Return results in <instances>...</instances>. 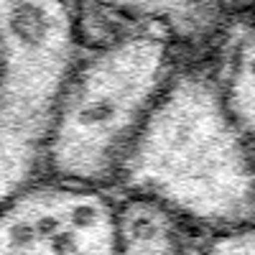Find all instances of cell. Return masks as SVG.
Returning a JSON list of instances; mask_svg holds the SVG:
<instances>
[{
    "instance_id": "obj_7",
    "label": "cell",
    "mask_w": 255,
    "mask_h": 255,
    "mask_svg": "<svg viewBox=\"0 0 255 255\" xmlns=\"http://www.w3.org/2000/svg\"><path fill=\"white\" fill-rule=\"evenodd\" d=\"M207 255H255V227L207 238Z\"/></svg>"
},
{
    "instance_id": "obj_3",
    "label": "cell",
    "mask_w": 255,
    "mask_h": 255,
    "mask_svg": "<svg viewBox=\"0 0 255 255\" xmlns=\"http://www.w3.org/2000/svg\"><path fill=\"white\" fill-rule=\"evenodd\" d=\"M0 191L8 202L44 181L59 105L87 49L77 0H0Z\"/></svg>"
},
{
    "instance_id": "obj_8",
    "label": "cell",
    "mask_w": 255,
    "mask_h": 255,
    "mask_svg": "<svg viewBox=\"0 0 255 255\" xmlns=\"http://www.w3.org/2000/svg\"><path fill=\"white\" fill-rule=\"evenodd\" d=\"M105 3H113L123 10H138V13H145L148 20H153V23H161L156 15H163L171 20L176 15H184V18H191L189 10H184V0H105ZM166 26V23H163Z\"/></svg>"
},
{
    "instance_id": "obj_6",
    "label": "cell",
    "mask_w": 255,
    "mask_h": 255,
    "mask_svg": "<svg viewBox=\"0 0 255 255\" xmlns=\"http://www.w3.org/2000/svg\"><path fill=\"white\" fill-rule=\"evenodd\" d=\"M220 82L230 108L255 151V26L243 28L225 56Z\"/></svg>"
},
{
    "instance_id": "obj_4",
    "label": "cell",
    "mask_w": 255,
    "mask_h": 255,
    "mask_svg": "<svg viewBox=\"0 0 255 255\" xmlns=\"http://www.w3.org/2000/svg\"><path fill=\"white\" fill-rule=\"evenodd\" d=\"M0 255H118V194L44 179L3 202Z\"/></svg>"
},
{
    "instance_id": "obj_1",
    "label": "cell",
    "mask_w": 255,
    "mask_h": 255,
    "mask_svg": "<svg viewBox=\"0 0 255 255\" xmlns=\"http://www.w3.org/2000/svg\"><path fill=\"white\" fill-rule=\"evenodd\" d=\"M115 194L153 202L207 238L255 227V151L220 74H174L123 161Z\"/></svg>"
},
{
    "instance_id": "obj_5",
    "label": "cell",
    "mask_w": 255,
    "mask_h": 255,
    "mask_svg": "<svg viewBox=\"0 0 255 255\" xmlns=\"http://www.w3.org/2000/svg\"><path fill=\"white\" fill-rule=\"evenodd\" d=\"M118 255H207V235L153 202L118 197Z\"/></svg>"
},
{
    "instance_id": "obj_2",
    "label": "cell",
    "mask_w": 255,
    "mask_h": 255,
    "mask_svg": "<svg viewBox=\"0 0 255 255\" xmlns=\"http://www.w3.org/2000/svg\"><path fill=\"white\" fill-rule=\"evenodd\" d=\"M179 69L163 23L128 28L87 49L59 105L44 179L115 191L128 151Z\"/></svg>"
}]
</instances>
